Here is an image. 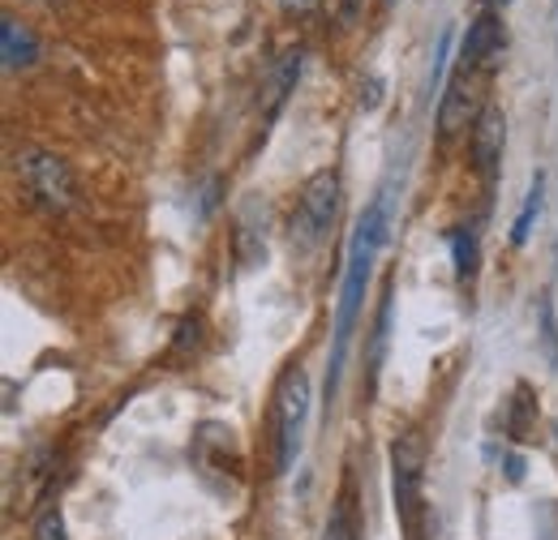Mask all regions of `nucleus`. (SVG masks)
Wrapping results in <instances>:
<instances>
[{
	"label": "nucleus",
	"instance_id": "1",
	"mask_svg": "<svg viewBox=\"0 0 558 540\" xmlns=\"http://www.w3.org/2000/svg\"><path fill=\"white\" fill-rule=\"evenodd\" d=\"M387 232H391V189H383L374 202L365 206V214L356 219V232H352L349 267H344L340 305H336V331H331V360H327V404H331L336 391H340L352 331H356V322H361L365 287H369L374 262H378V254H383V245H387Z\"/></svg>",
	"mask_w": 558,
	"mask_h": 540
},
{
	"label": "nucleus",
	"instance_id": "2",
	"mask_svg": "<svg viewBox=\"0 0 558 540\" xmlns=\"http://www.w3.org/2000/svg\"><path fill=\"white\" fill-rule=\"evenodd\" d=\"M336 210H340V172L336 168H318L305 176L296 202L288 210V245L296 254H314L331 223H336Z\"/></svg>",
	"mask_w": 558,
	"mask_h": 540
},
{
	"label": "nucleus",
	"instance_id": "3",
	"mask_svg": "<svg viewBox=\"0 0 558 540\" xmlns=\"http://www.w3.org/2000/svg\"><path fill=\"white\" fill-rule=\"evenodd\" d=\"M421 476H425V433L421 429H404L391 442V493H396V511H400L404 540H425Z\"/></svg>",
	"mask_w": 558,
	"mask_h": 540
},
{
	"label": "nucleus",
	"instance_id": "4",
	"mask_svg": "<svg viewBox=\"0 0 558 540\" xmlns=\"http://www.w3.org/2000/svg\"><path fill=\"white\" fill-rule=\"evenodd\" d=\"M310 373L301 365H288L276 382V476H288L301 442H305V420H310Z\"/></svg>",
	"mask_w": 558,
	"mask_h": 540
},
{
	"label": "nucleus",
	"instance_id": "5",
	"mask_svg": "<svg viewBox=\"0 0 558 540\" xmlns=\"http://www.w3.org/2000/svg\"><path fill=\"white\" fill-rule=\"evenodd\" d=\"M17 181H22V194L26 202L44 214H65L77 202V185H73V172L65 159H57L52 150H39V146H26L17 155Z\"/></svg>",
	"mask_w": 558,
	"mask_h": 540
},
{
	"label": "nucleus",
	"instance_id": "6",
	"mask_svg": "<svg viewBox=\"0 0 558 540\" xmlns=\"http://www.w3.org/2000/svg\"><path fill=\"white\" fill-rule=\"evenodd\" d=\"M502 146H507V116L498 103H482L473 130H469V159H473V172L482 176V185L498 181V168H502Z\"/></svg>",
	"mask_w": 558,
	"mask_h": 540
},
{
	"label": "nucleus",
	"instance_id": "7",
	"mask_svg": "<svg viewBox=\"0 0 558 540\" xmlns=\"http://www.w3.org/2000/svg\"><path fill=\"white\" fill-rule=\"evenodd\" d=\"M502 48H507V26H502V17H498L494 9H482V13L469 22V35H464V44H460L456 73L473 77V69L489 65V61H494Z\"/></svg>",
	"mask_w": 558,
	"mask_h": 540
},
{
	"label": "nucleus",
	"instance_id": "8",
	"mask_svg": "<svg viewBox=\"0 0 558 540\" xmlns=\"http://www.w3.org/2000/svg\"><path fill=\"white\" fill-rule=\"evenodd\" d=\"M477 112H482V108L473 103V86H469V77H464V73H456V77L442 86L438 108H434V130H438V142H456L464 130H473Z\"/></svg>",
	"mask_w": 558,
	"mask_h": 540
},
{
	"label": "nucleus",
	"instance_id": "9",
	"mask_svg": "<svg viewBox=\"0 0 558 540\" xmlns=\"http://www.w3.org/2000/svg\"><path fill=\"white\" fill-rule=\"evenodd\" d=\"M35 61H39V39L31 35V26H22L17 17H4L0 22V65H4V73L35 69Z\"/></svg>",
	"mask_w": 558,
	"mask_h": 540
},
{
	"label": "nucleus",
	"instance_id": "10",
	"mask_svg": "<svg viewBox=\"0 0 558 540\" xmlns=\"http://www.w3.org/2000/svg\"><path fill=\"white\" fill-rule=\"evenodd\" d=\"M537 416H542L537 391H533L529 382H515L511 404H507V438H511V442H529V433H533Z\"/></svg>",
	"mask_w": 558,
	"mask_h": 540
},
{
	"label": "nucleus",
	"instance_id": "11",
	"mask_svg": "<svg viewBox=\"0 0 558 540\" xmlns=\"http://www.w3.org/2000/svg\"><path fill=\"white\" fill-rule=\"evenodd\" d=\"M236 267L254 270L267 262V228L263 223H250V214L236 219Z\"/></svg>",
	"mask_w": 558,
	"mask_h": 540
},
{
	"label": "nucleus",
	"instance_id": "12",
	"mask_svg": "<svg viewBox=\"0 0 558 540\" xmlns=\"http://www.w3.org/2000/svg\"><path fill=\"white\" fill-rule=\"evenodd\" d=\"M323 540H361V519H356V484H344V493H340V502L331 506V519H327V528H323Z\"/></svg>",
	"mask_w": 558,
	"mask_h": 540
},
{
	"label": "nucleus",
	"instance_id": "13",
	"mask_svg": "<svg viewBox=\"0 0 558 540\" xmlns=\"http://www.w3.org/2000/svg\"><path fill=\"white\" fill-rule=\"evenodd\" d=\"M447 245H451L456 279H460V283H473V274H477V232L460 223V228L447 232Z\"/></svg>",
	"mask_w": 558,
	"mask_h": 540
},
{
	"label": "nucleus",
	"instance_id": "14",
	"mask_svg": "<svg viewBox=\"0 0 558 540\" xmlns=\"http://www.w3.org/2000/svg\"><path fill=\"white\" fill-rule=\"evenodd\" d=\"M542 194H546V176L537 172L533 185H529V194H524V206H520L515 223H511V249H524L529 245V232H533V223L542 214Z\"/></svg>",
	"mask_w": 558,
	"mask_h": 540
},
{
	"label": "nucleus",
	"instance_id": "15",
	"mask_svg": "<svg viewBox=\"0 0 558 540\" xmlns=\"http://www.w3.org/2000/svg\"><path fill=\"white\" fill-rule=\"evenodd\" d=\"M296 77H301V52H288V57L276 65V73H271V90H267V121L283 108V99L292 95Z\"/></svg>",
	"mask_w": 558,
	"mask_h": 540
},
{
	"label": "nucleus",
	"instance_id": "16",
	"mask_svg": "<svg viewBox=\"0 0 558 540\" xmlns=\"http://www.w3.org/2000/svg\"><path fill=\"white\" fill-rule=\"evenodd\" d=\"M387 331H391V287L383 292L378 322H374V335H369V382L378 378V365H383V356H387Z\"/></svg>",
	"mask_w": 558,
	"mask_h": 540
},
{
	"label": "nucleus",
	"instance_id": "17",
	"mask_svg": "<svg viewBox=\"0 0 558 540\" xmlns=\"http://www.w3.org/2000/svg\"><path fill=\"white\" fill-rule=\"evenodd\" d=\"M198 343H203V322L194 314H185L177 335H172V347H177V356H190V352H198Z\"/></svg>",
	"mask_w": 558,
	"mask_h": 540
},
{
	"label": "nucleus",
	"instance_id": "18",
	"mask_svg": "<svg viewBox=\"0 0 558 540\" xmlns=\"http://www.w3.org/2000/svg\"><path fill=\"white\" fill-rule=\"evenodd\" d=\"M35 540H65V519L57 506H44L35 515Z\"/></svg>",
	"mask_w": 558,
	"mask_h": 540
},
{
	"label": "nucleus",
	"instance_id": "19",
	"mask_svg": "<svg viewBox=\"0 0 558 540\" xmlns=\"http://www.w3.org/2000/svg\"><path fill=\"white\" fill-rule=\"evenodd\" d=\"M451 39H456L451 30H447V35L438 39V52H434V86H438V82H442V73H447V57H451Z\"/></svg>",
	"mask_w": 558,
	"mask_h": 540
},
{
	"label": "nucleus",
	"instance_id": "20",
	"mask_svg": "<svg viewBox=\"0 0 558 540\" xmlns=\"http://www.w3.org/2000/svg\"><path fill=\"white\" fill-rule=\"evenodd\" d=\"M318 4H323V0H279V9H283L288 17H296V22L310 17V13H318Z\"/></svg>",
	"mask_w": 558,
	"mask_h": 540
},
{
	"label": "nucleus",
	"instance_id": "21",
	"mask_svg": "<svg viewBox=\"0 0 558 540\" xmlns=\"http://www.w3.org/2000/svg\"><path fill=\"white\" fill-rule=\"evenodd\" d=\"M340 26H356L361 22V13H365V0H340Z\"/></svg>",
	"mask_w": 558,
	"mask_h": 540
},
{
	"label": "nucleus",
	"instance_id": "22",
	"mask_svg": "<svg viewBox=\"0 0 558 540\" xmlns=\"http://www.w3.org/2000/svg\"><path fill=\"white\" fill-rule=\"evenodd\" d=\"M502 472L511 476V480H524V459H520V455H507V459H502Z\"/></svg>",
	"mask_w": 558,
	"mask_h": 540
},
{
	"label": "nucleus",
	"instance_id": "23",
	"mask_svg": "<svg viewBox=\"0 0 558 540\" xmlns=\"http://www.w3.org/2000/svg\"><path fill=\"white\" fill-rule=\"evenodd\" d=\"M494 4H502V9H507V4H511V0H494Z\"/></svg>",
	"mask_w": 558,
	"mask_h": 540
},
{
	"label": "nucleus",
	"instance_id": "24",
	"mask_svg": "<svg viewBox=\"0 0 558 540\" xmlns=\"http://www.w3.org/2000/svg\"><path fill=\"white\" fill-rule=\"evenodd\" d=\"M387 4H396V0H387Z\"/></svg>",
	"mask_w": 558,
	"mask_h": 540
}]
</instances>
